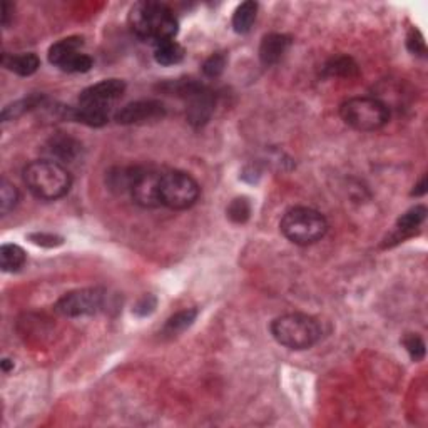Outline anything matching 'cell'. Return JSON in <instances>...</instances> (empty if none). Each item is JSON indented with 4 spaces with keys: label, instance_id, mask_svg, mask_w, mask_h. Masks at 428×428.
<instances>
[{
    "label": "cell",
    "instance_id": "d6986e66",
    "mask_svg": "<svg viewBox=\"0 0 428 428\" xmlns=\"http://www.w3.org/2000/svg\"><path fill=\"white\" fill-rule=\"evenodd\" d=\"M25 264V251L17 245H4L0 248V266L6 273L19 271Z\"/></svg>",
    "mask_w": 428,
    "mask_h": 428
},
{
    "label": "cell",
    "instance_id": "d4e9b609",
    "mask_svg": "<svg viewBox=\"0 0 428 428\" xmlns=\"http://www.w3.org/2000/svg\"><path fill=\"white\" fill-rule=\"evenodd\" d=\"M228 57L224 52H216L211 57H207L202 64V72H205L206 77H219L224 72V67H226Z\"/></svg>",
    "mask_w": 428,
    "mask_h": 428
},
{
    "label": "cell",
    "instance_id": "484cf974",
    "mask_svg": "<svg viewBox=\"0 0 428 428\" xmlns=\"http://www.w3.org/2000/svg\"><path fill=\"white\" fill-rule=\"evenodd\" d=\"M251 214V205L246 197H236L235 201H231V205L228 207V216L231 221L235 223H246L249 219Z\"/></svg>",
    "mask_w": 428,
    "mask_h": 428
},
{
    "label": "cell",
    "instance_id": "9c48e42d",
    "mask_svg": "<svg viewBox=\"0 0 428 428\" xmlns=\"http://www.w3.org/2000/svg\"><path fill=\"white\" fill-rule=\"evenodd\" d=\"M162 171L154 167H139L136 171L129 194L136 205L143 207H159V184H161Z\"/></svg>",
    "mask_w": 428,
    "mask_h": 428
},
{
    "label": "cell",
    "instance_id": "7402d4cb",
    "mask_svg": "<svg viewBox=\"0 0 428 428\" xmlns=\"http://www.w3.org/2000/svg\"><path fill=\"white\" fill-rule=\"evenodd\" d=\"M41 103H42V96H30L29 99L17 100V103L7 105V108L4 109L2 119H4V121H11V119L19 117L24 112L30 111V109L37 108V105L41 104Z\"/></svg>",
    "mask_w": 428,
    "mask_h": 428
},
{
    "label": "cell",
    "instance_id": "4fadbf2b",
    "mask_svg": "<svg viewBox=\"0 0 428 428\" xmlns=\"http://www.w3.org/2000/svg\"><path fill=\"white\" fill-rule=\"evenodd\" d=\"M46 151L48 153L52 161L69 162L72 161V159H76L77 154L81 153V144L74 138H70V136L57 134L52 139H48Z\"/></svg>",
    "mask_w": 428,
    "mask_h": 428
},
{
    "label": "cell",
    "instance_id": "ac0fdd59",
    "mask_svg": "<svg viewBox=\"0 0 428 428\" xmlns=\"http://www.w3.org/2000/svg\"><path fill=\"white\" fill-rule=\"evenodd\" d=\"M427 207L425 206H415L408 209L407 213L401 214L400 219L396 221V231L400 233L401 238L413 235L415 229L420 228V224L425 221Z\"/></svg>",
    "mask_w": 428,
    "mask_h": 428
},
{
    "label": "cell",
    "instance_id": "7c38bea8",
    "mask_svg": "<svg viewBox=\"0 0 428 428\" xmlns=\"http://www.w3.org/2000/svg\"><path fill=\"white\" fill-rule=\"evenodd\" d=\"M291 46V39L285 34H268L264 35L261 46H259V59L263 65L271 67L283 59Z\"/></svg>",
    "mask_w": 428,
    "mask_h": 428
},
{
    "label": "cell",
    "instance_id": "8992f818",
    "mask_svg": "<svg viewBox=\"0 0 428 428\" xmlns=\"http://www.w3.org/2000/svg\"><path fill=\"white\" fill-rule=\"evenodd\" d=\"M200 184L183 171H162L159 184V201L169 209L183 211L196 205L200 197Z\"/></svg>",
    "mask_w": 428,
    "mask_h": 428
},
{
    "label": "cell",
    "instance_id": "4dcf8cb0",
    "mask_svg": "<svg viewBox=\"0 0 428 428\" xmlns=\"http://www.w3.org/2000/svg\"><path fill=\"white\" fill-rule=\"evenodd\" d=\"M8 17H11V4L4 2V7H2V24H4V27H7V25H8Z\"/></svg>",
    "mask_w": 428,
    "mask_h": 428
},
{
    "label": "cell",
    "instance_id": "30bf717a",
    "mask_svg": "<svg viewBox=\"0 0 428 428\" xmlns=\"http://www.w3.org/2000/svg\"><path fill=\"white\" fill-rule=\"evenodd\" d=\"M126 91V84L121 79H105V81L94 84V86L87 87L79 96V105H86V108H100L109 109L121 99Z\"/></svg>",
    "mask_w": 428,
    "mask_h": 428
},
{
    "label": "cell",
    "instance_id": "5b68a950",
    "mask_svg": "<svg viewBox=\"0 0 428 428\" xmlns=\"http://www.w3.org/2000/svg\"><path fill=\"white\" fill-rule=\"evenodd\" d=\"M339 116L356 131H378L390 121V108L377 97H351L339 105Z\"/></svg>",
    "mask_w": 428,
    "mask_h": 428
},
{
    "label": "cell",
    "instance_id": "44dd1931",
    "mask_svg": "<svg viewBox=\"0 0 428 428\" xmlns=\"http://www.w3.org/2000/svg\"><path fill=\"white\" fill-rule=\"evenodd\" d=\"M196 316H197V310H194V308H189V310H183V311L176 313L174 316H171L169 320L166 321L164 333L171 335V337H174V335H178V333H183L184 330L189 328V326L194 323Z\"/></svg>",
    "mask_w": 428,
    "mask_h": 428
},
{
    "label": "cell",
    "instance_id": "9a60e30c",
    "mask_svg": "<svg viewBox=\"0 0 428 428\" xmlns=\"http://www.w3.org/2000/svg\"><path fill=\"white\" fill-rule=\"evenodd\" d=\"M82 46H84V39L79 37V35L63 39V41L56 42L54 46L48 48V63L59 67L67 57L76 54V52H81Z\"/></svg>",
    "mask_w": 428,
    "mask_h": 428
},
{
    "label": "cell",
    "instance_id": "8fae6325",
    "mask_svg": "<svg viewBox=\"0 0 428 428\" xmlns=\"http://www.w3.org/2000/svg\"><path fill=\"white\" fill-rule=\"evenodd\" d=\"M166 116L164 104L159 100H136L121 108L114 114L119 124H145V122L161 121Z\"/></svg>",
    "mask_w": 428,
    "mask_h": 428
},
{
    "label": "cell",
    "instance_id": "603a6c76",
    "mask_svg": "<svg viewBox=\"0 0 428 428\" xmlns=\"http://www.w3.org/2000/svg\"><path fill=\"white\" fill-rule=\"evenodd\" d=\"M19 202V191L12 183L7 179H2L0 183V211L4 216H7Z\"/></svg>",
    "mask_w": 428,
    "mask_h": 428
},
{
    "label": "cell",
    "instance_id": "2e32d148",
    "mask_svg": "<svg viewBox=\"0 0 428 428\" xmlns=\"http://www.w3.org/2000/svg\"><path fill=\"white\" fill-rule=\"evenodd\" d=\"M256 14H258V4L256 2H242L241 6H238V8L233 14V29L238 34H248L251 27H253Z\"/></svg>",
    "mask_w": 428,
    "mask_h": 428
},
{
    "label": "cell",
    "instance_id": "ba28073f",
    "mask_svg": "<svg viewBox=\"0 0 428 428\" xmlns=\"http://www.w3.org/2000/svg\"><path fill=\"white\" fill-rule=\"evenodd\" d=\"M104 299L105 293L99 288L76 290L70 291V293H65L64 297L56 303V311L67 318L89 316L103 310Z\"/></svg>",
    "mask_w": 428,
    "mask_h": 428
},
{
    "label": "cell",
    "instance_id": "6da1fadb",
    "mask_svg": "<svg viewBox=\"0 0 428 428\" xmlns=\"http://www.w3.org/2000/svg\"><path fill=\"white\" fill-rule=\"evenodd\" d=\"M129 25L141 41L151 42L154 46L174 41L179 29L174 12L166 4L153 2V0H143L132 6Z\"/></svg>",
    "mask_w": 428,
    "mask_h": 428
},
{
    "label": "cell",
    "instance_id": "3957f363",
    "mask_svg": "<svg viewBox=\"0 0 428 428\" xmlns=\"http://www.w3.org/2000/svg\"><path fill=\"white\" fill-rule=\"evenodd\" d=\"M271 335L280 345L290 350H308L321 338V326L316 318L304 313H288L271 323Z\"/></svg>",
    "mask_w": 428,
    "mask_h": 428
},
{
    "label": "cell",
    "instance_id": "1f68e13d",
    "mask_svg": "<svg viewBox=\"0 0 428 428\" xmlns=\"http://www.w3.org/2000/svg\"><path fill=\"white\" fill-rule=\"evenodd\" d=\"M425 186H427V179L423 178V179L420 181V184H418V186H417L418 189H415V191H413L415 196H420V194H425V191H427V188H425Z\"/></svg>",
    "mask_w": 428,
    "mask_h": 428
},
{
    "label": "cell",
    "instance_id": "277c9868",
    "mask_svg": "<svg viewBox=\"0 0 428 428\" xmlns=\"http://www.w3.org/2000/svg\"><path fill=\"white\" fill-rule=\"evenodd\" d=\"M280 229L286 240L298 246L315 245L326 235L328 223L320 211L306 206H297L286 211L280 221Z\"/></svg>",
    "mask_w": 428,
    "mask_h": 428
},
{
    "label": "cell",
    "instance_id": "e0dca14e",
    "mask_svg": "<svg viewBox=\"0 0 428 428\" xmlns=\"http://www.w3.org/2000/svg\"><path fill=\"white\" fill-rule=\"evenodd\" d=\"M154 59L161 65H176L184 59V48L176 41L161 42L154 46Z\"/></svg>",
    "mask_w": 428,
    "mask_h": 428
},
{
    "label": "cell",
    "instance_id": "4316f807",
    "mask_svg": "<svg viewBox=\"0 0 428 428\" xmlns=\"http://www.w3.org/2000/svg\"><path fill=\"white\" fill-rule=\"evenodd\" d=\"M401 343H403L405 350H407L410 358L413 361L423 360V356H425V343H423V339L418 335L408 333Z\"/></svg>",
    "mask_w": 428,
    "mask_h": 428
},
{
    "label": "cell",
    "instance_id": "d6a6232c",
    "mask_svg": "<svg viewBox=\"0 0 428 428\" xmlns=\"http://www.w3.org/2000/svg\"><path fill=\"white\" fill-rule=\"evenodd\" d=\"M11 368H14V361H11V360L6 358V360L2 361V370L6 373H8V372H11Z\"/></svg>",
    "mask_w": 428,
    "mask_h": 428
},
{
    "label": "cell",
    "instance_id": "f1b7e54d",
    "mask_svg": "<svg viewBox=\"0 0 428 428\" xmlns=\"http://www.w3.org/2000/svg\"><path fill=\"white\" fill-rule=\"evenodd\" d=\"M29 238L30 241L35 242V245L47 246V248H54V246H59L64 242L63 238L54 235H46V233H35V235H30Z\"/></svg>",
    "mask_w": 428,
    "mask_h": 428
},
{
    "label": "cell",
    "instance_id": "f546056e",
    "mask_svg": "<svg viewBox=\"0 0 428 428\" xmlns=\"http://www.w3.org/2000/svg\"><path fill=\"white\" fill-rule=\"evenodd\" d=\"M154 308H156V298L148 294V297H144L138 304H136L134 313L139 316H148L154 311Z\"/></svg>",
    "mask_w": 428,
    "mask_h": 428
},
{
    "label": "cell",
    "instance_id": "83f0119b",
    "mask_svg": "<svg viewBox=\"0 0 428 428\" xmlns=\"http://www.w3.org/2000/svg\"><path fill=\"white\" fill-rule=\"evenodd\" d=\"M407 46H408V51L412 52V54H417V56L425 54V41H423L422 34L418 32V30H412V32L408 34Z\"/></svg>",
    "mask_w": 428,
    "mask_h": 428
},
{
    "label": "cell",
    "instance_id": "7a4b0ae2",
    "mask_svg": "<svg viewBox=\"0 0 428 428\" xmlns=\"http://www.w3.org/2000/svg\"><path fill=\"white\" fill-rule=\"evenodd\" d=\"M24 183L39 200L56 201L69 193L72 178L60 162L52 159H39L25 166Z\"/></svg>",
    "mask_w": 428,
    "mask_h": 428
},
{
    "label": "cell",
    "instance_id": "5bb4252c",
    "mask_svg": "<svg viewBox=\"0 0 428 428\" xmlns=\"http://www.w3.org/2000/svg\"><path fill=\"white\" fill-rule=\"evenodd\" d=\"M2 64L4 67L22 77L32 76L41 67V60L32 52H29V54H4Z\"/></svg>",
    "mask_w": 428,
    "mask_h": 428
},
{
    "label": "cell",
    "instance_id": "52a82bcc",
    "mask_svg": "<svg viewBox=\"0 0 428 428\" xmlns=\"http://www.w3.org/2000/svg\"><path fill=\"white\" fill-rule=\"evenodd\" d=\"M176 92L189 100L186 112L189 124H193L194 127L205 126L214 112L213 92L193 81L181 82Z\"/></svg>",
    "mask_w": 428,
    "mask_h": 428
},
{
    "label": "cell",
    "instance_id": "ffe728a7",
    "mask_svg": "<svg viewBox=\"0 0 428 428\" xmlns=\"http://www.w3.org/2000/svg\"><path fill=\"white\" fill-rule=\"evenodd\" d=\"M323 72L325 76L330 77H351L358 72V65L355 64L351 57L338 56L328 60V64L323 67Z\"/></svg>",
    "mask_w": 428,
    "mask_h": 428
},
{
    "label": "cell",
    "instance_id": "cb8c5ba5",
    "mask_svg": "<svg viewBox=\"0 0 428 428\" xmlns=\"http://www.w3.org/2000/svg\"><path fill=\"white\" fill-rule=\"evenodd\" d=\"M91 67H92V59L87 54H82V52H76V54L67 57V59L59 65L60 70L70 74L87 72V70H91Z\"/></svg>",
    "mask_w": 428,
    "mask_h": 428
}]
</instances>
